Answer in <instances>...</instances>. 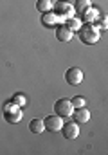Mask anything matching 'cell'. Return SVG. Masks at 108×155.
Returning a JSON list of instances; mask_svg holds the SVG:
<instances>
[{"label": "cell", "instance_id": "8", "mask_svg": "<svg viewBox=\"0 0 108 155\" xmlns=\"http://www.w3.org/2000/svg\"><path fill=\"white\" fill-rule=\"evenodd\" d=\"M72 117H74V121H76L77 124L88 123V121H90V110H87L85 107H81V108H74Z\"/></svg>", "mask_w": 108, "mask_h": 155}, {"label": "cell", "instance_id": "13", "mask_svg": "<svg viewBox=\"0 0 108 155\" xmlns=\"http://www.w3.org/2000/svg\"><path fill=\"white\" fill-rule=\"evenodd\" d=\"M56 22H58V16L54 13H51V11L49 13H43V16H41V24L43 25H54Z\"/></svg>", "mask_w": 108, "mask_h": 155}, {"label": "cell", "instance_id": "16", "mask_svg": "<svg viewBox=\"0 0 108 155\" xmlns=\"http://www.w3.org/2000/svg\"><path fill=\"white\" fill-rule=\"evenodd\" d=\"M11 103L13 105H16V107H25V96L24 94H15L13 97H11Z\"/></svg>", "mask_w": 108, "mask_h": 155}, {"label": "cell", "instance_id": "12", "mask_svg": "<svg viewBox=\"0 0 108 155\" xmlns=\"http://www.w3.org/2000/svg\"><path fill=\"white\" fill-rule=\"evenodd\" d=\"M65 25L70 29L72 33H74V31L77 33V31L81 29V20H79V18H76V16H70V18H67V20H65Z\"/></svg>", "mask_w": 108, "mask_h": 155}, {"label": "cell", "instance_id": "5", "mask_svg": "<svg viewBox=\"0 0 108 155\" xmlns=\"http://www.w3.org/2000/svg\"><path fill=\"white\" fill-rule=\"evenodd\" d=\"M61 134H63V137L65 139H76L77 135H79V126H77V123L76 121H70V123H63V126H61V130H60Z\"/></svg>", "mask_w": 108, "mask_h": 155}, {"label": "cell", "instance_id": "10", "mask_svg": "<svg viewBox=\"0 0 108 155\" xmlns=\"http://www.w3.org/2000/svg\"><path fill=\"white\" fill-rule=\"evenodd\" d=\"M4 117H5V121H7V123L15 124V123H18V121L22 119V112H20V108H18L16 105H13V107H11L9 110H5Z\"/></svg>", "mask_w": 108, "mask_h": 155}, {"label": "cell", "instance_id": "7", "mask_svg": "<svg viewBox=\"0 0 108 155\" xmlns=\"http://www.w3.org/2000/svg\"><path fill=\"white\" fill-rule=\"evenodd\" d=\"M72 36H74V33H72V31L67 27V25H65V24H61V25H58V27H56V38L60 40L61 43L70 41Z\"/></svg>", "mask_w": 108, "mask_h": 155}, {"label": "cell", "instance_id": "9", "mask_svg": "<svg viewBox=\"0 0 108 155\" xmlns=\"http://www.w3.org/2000/svg\"><path fill=\"white\" fill-rule=\"evenodd\" d=\"M79 15H83L81 18H83V22H87V24H94L97 18H99V11L96 9V7H92V5H88L85 11H81Z\"/></svg>", "mask_w": 108, "mask_h": 155}, {"label": "cell", "instance_id": "2", "mask_svg": "<svg viewBox=\"0 0 108 155\" xmlns=\"http://www.w3.org/2000/svg\"><path fill=\"white\" fill-rule=\"evenodd\" d=\"M52 9H54V15L58 16V20H60V18H61V20H63V18L67 20V18L74 16V13H76V11H74V5H72L70 2H58V4L52 5Z\"/></svg>", "mask_w": 108, "mask_h": 155}, {"label": "cell", "instance_id": "11", "mask_svg": "<svg viewBox=\"0 0 108 155\" xmlns=\"http://www.w3.org/2000/svg\"><path fill=\"white\" fill-rule=\"evenodd\" d=\"M29 130H31L33 134H41V132L45 130L43 119H33V121L29 123Z\"/></svg>", "mask_w": 108, "mask_h": 155}, {"label": "cell", "instance_id": "1", "mask_svg": "<svg viewBox=\"0 0 108 155\" xmlns=\"http://www.w3.org/2000/svg\"><path fill=\"white\" fill-rule=\"evenodd\" d=\"M77 33H79V40H81L83 43H87V45H94V43H97V41H99V36H101L99 29H97L94 24L81 25V29H79Z\"/></svg>", "mask_w": 108, "mask_h": 155}, {"label": "cell", "instance_id": "3", "mask_svg": "<svg viewBox=\"0 0 108 155\" xmlns=\"http://www.w3.org/2000/svg\"><path fill=\"white\" fill-rule=\"evenodd\" d=\"M74 112V107H72L70 99H58L54 103V114L61 117H69Z\"/></svg>", "mask_w": 108, "mask_h": 155}, {"label": "cell", "instance_id": "18", "mask_svg": "<svg viewBox=\"0 0 108 155\" xmlns=\"http://www.w3.org/2000/svg\"><path fill=\"white\" fill-rule=\"evenodd\" d=\"M97 20H99V27H97V29H99V31H101V29H105V31H106V27H108V18H106V16H99Z\"/></svg>", "mask_w": 108, "mask_h": 155}, {"label": "cell", "instance_id": "17", "mask_svg": "<svg viewBox=\"0 0 108 155\" xmlns=\"http://www.w3.org/2000/svg\"><path fill=\"white\" fill-rule=\"evenodd\" d=\"M70 103L74 108H81V107H85V97L83 96H76V97L70 99Z\"/></svg>", "mask_w": 108, "mask_h": 155}, {"label": "cell", "instance_id": "15", "mask_svg": "<svg viewBox=\"0 0 108 155\" xmlns=\"http://www.w3.org/2000/svg\"><path fill=\"white\" fill-rule=\"evenodd\" d=\"M76 4H74V11L76 13H81V11H85L88 5H90V0H74Z\"/></svg>", "mask_w": 108, "mask_h": 155}, {"label": "cell", "instance_id": "14", "mask_svg": "<svg viewBox=\"0 0 108 155\" xmlns=\"http://www.w3.org/2000/svg\"><path fill=\"white\" fill-rule=\"evenodd\" d=\"M36 9H38L40 13H49V11L52 9V2H51V0H38V2H36Z\"/></svg>", "mask_w": 108, "mask_h": 155}, {"label": "cell", "instance_id": "4", "mask_svg": "<svg viewBox=\"0 0 108 155\" xmlns=\"http://www.w3.org/2000/svg\"><path fill=\"white\" fill-rule=\"evenodd\" d=\"M65 81L70 85V87H76L83 81V71L79 67H70L67 72H65Z\"/></svg>", "mask_w": 108, "mask_h": 155}, {"label": "cell", "instance_id": "6", "mask_svg": "<svg viewBox=\"0 0 108 155\" xmlns=\"http://www.w3.org/2000/svg\"><path fill=\"white\" fill-rule=\"evenodd\" d=\"M43 124H45V130L49 132H60L61 126H63V117L61 116H49L43 119Z\"/></svg>", "mask_w": 108, "mask_h": 155}]
</instances>
